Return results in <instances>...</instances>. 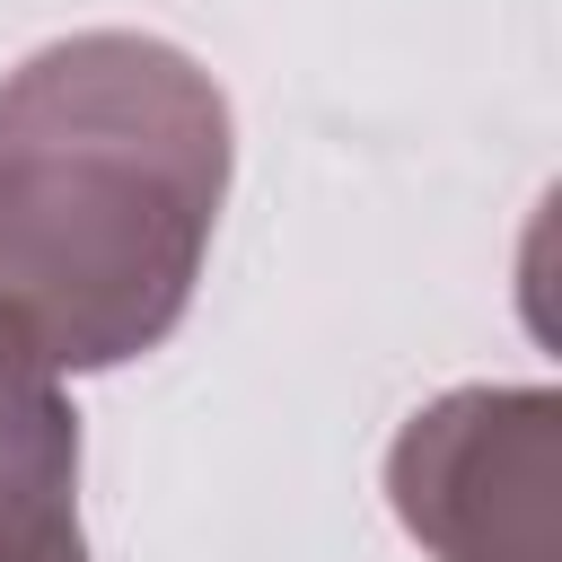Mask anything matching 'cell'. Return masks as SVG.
<instances>
[{
  "label": "cell",
  "mask_w": 562,
  "mask_h": 562,
  "mask_svg": "<svg viewBox=\"0 0 562 562\" xmlns=\"http://www.w3.org/2000/svg\"><path fill=\"white\" fill-rule=\"evenodd\" d=\"M237 132L220 79L88 26L0 79V316L70 378L158 351L202 281Z\"/></svg>",
  "instance_id": "cell-1"
},
{
  "label": "cell",
  "mask_w": 562,
  "mask_h": 562,
  "mask_svg": "<svg viewBox=\"0 0 562 562\" xmlns=\"http://www.w3.org/2000/svg\"><path fill=\"white\" fill-rule=\"evenodd\" d=\"M386 501L430 562H562V395L448 386L395 430Z\"/></svg>",
  "instance_id": "cell-2"
},
{
  "label": "cell",
  "mask_w": 562,
  "mask_h": 562,
  "mask_svg": "<svg viewBox=\"0 0 562 562\" xmlns=\"http://www.w3.org/2000/svg\"><path fill=\"white\" fill-rule=\"evenodd\" d=\"M0 562H88L79 413L61 369L0 316Z\"/></svg>",
  "instance_id": "cell-3"
}]
</instances>
